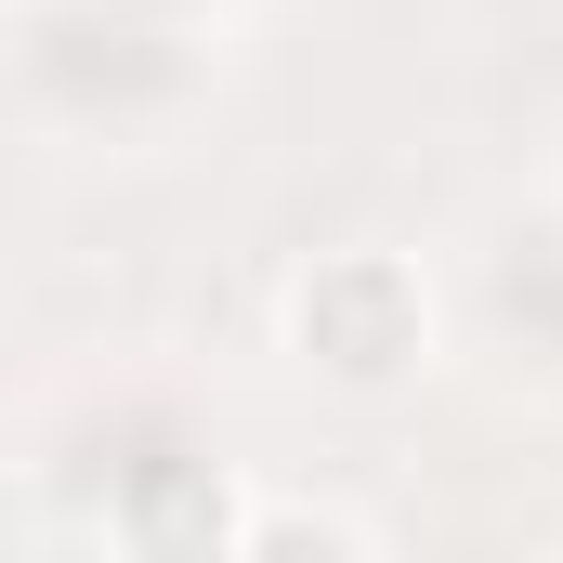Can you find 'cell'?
<instances>
[{
  "instance_id": "6da1fadb",
  "label": "cell",
  "mask_w": 563,
  "mask_h": 563,
  "mask_svg": "<svg viewBox=\"0 0 563 563\" xmlns=\"http://www.w3.org/2000/svg\"><path fill=\"white\" fill-rule=\"evenodd\" d=\"M26 119L79 144H157L210 106V13L184 0H26L0 40Z\"/></svg>"
},
{
  "instance_id": "7a4b0ae2",
  "label": "cell",
  "mask_w": 563,
  "mask_h": 563,
  "mask_svg": "<svg viewBox=\"0 0 563 563\" xmlns=\"http://www.w3.org/2000/svg\"><path fill=\"white\" fill-rule=\"evenodd\" d=\"M53 498L119 563H223L236 525H250L223 445L184 420L170 394H92L79 420L53 432Z\"/></svg>"
},
{
  "instance_id": "3957f363",
  "label": "cell",
  "mask_w": 563,
  "mask_h": 563,
  "mask_svg": "<svg viewBox=\"0 0 563 563\" xmlns=\"http://www.w3.org/2000/svg\"><path fill=\"white\" fill-rule=\"evenodd\" d=\"M288 354L341 394H407L432 367V276L407 250H314L276 301Z\"/></svg>"
},
{
  "instance_id": "277c9868",
  "label": "cell",
  "mask_w": 563,
  "mask_h": 563,
  "mask_svg": "<svg viewBox=\"0 0 563 563\" xmlns=\"http://www.w3.org/2000/svg\"><path fill=\"white\" fill-rule=\"evenodd\" d=\"M472 314H485L498 354L563 367V210H511V223L472 250Z\"/></svg>"
},
{
  "instance_id": "5b68a950",
  "label": "cell",
  "mask_w": 563,
  "mask_h": 563,
  "mask_svg": "<svg viewBox=\"0 0 563 563\" xmlns=\"http://www.w3.org/2000/svg\"><path fill=\"white\" fill-rule=\"evenodd\" d=\"M223 563H367V538L341 525V511H301V498H250V525H236V551Z\"/></svg>"
},
{
  "instance_id": "8992f818",
  "label": "cell",
  "mask_w": 563,
  "mask_h": 563,
  "mask_svg": "<svg viewBox=\"0 0 563 563\" xmlns=\"http://www.w3.org/2000/svg\"><path fill=\"white\" fill-rule=\"evenodd\" d=\"M184 13H210V0H184Z\"/></svg>"
},
{
  "instance_id": "52a82bcc",
  "label": "cell",
  "mask_w": 563,
  "mask_h": 563,
  "mask_svg": "<svg viewBox=\"0 0 563 563\" xmlns=\"http://www.w3.org/2000/svg\"><path fill=\"white\" fill-rule=\"evenodd\" d=\"M538 563H563V551H538Z\"/></svg>"
}]
</instances>
